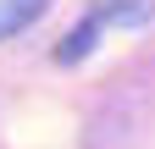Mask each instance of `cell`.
Segmentation results:
<instances>
[{
  "mask_svg": "<svg viewBox=\"0 0 155 149\" xmlns=\"http://www.w3.org/2000/svg\"><path fill=\"white\" fill-rule=\"evenodd\" d=\"M50 0H0V39H11V33H22L33 17H45Z\"/></svg>",
  "mask_w": 155,
  "mask_h": 149,
  "instance_id": "obj_1",
  "label": "cell"
},
{
  "mask_svg": "<svg viewBox=\"0 0 155 149\" xmlns=\"http://www.w3.org/2000/svg\"><path fill=\"white\" fill-rule=\"evenodd\" d=\"M94 39H100V22H94V17H83V22H78L67 39H61V50H55V61L61 66H72V61H83V55L94 50Z\"/></svg>",
  "mask_w": 155,
  "mask_h": 149,
  "instance_id": "obj_2",
  "label": "cell"
}]
</instances>
